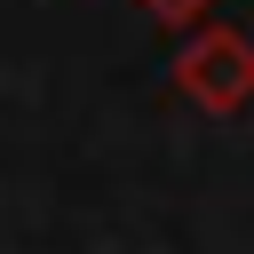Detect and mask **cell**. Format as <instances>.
<instances>
[{
    "mask_svg": "<svg viewBox=\"0 0 254 254\" xmlns=\"http://www.w3.org/2000/svg\"><path fill=\"white\" fill-rule=\"evenodd\" d=\"M175 87L214 119L246 111L254 103V40L230 24H190V40L175 48Z\"/></svg>",
    "mask_w": 254,
    "mask_h": 254,
    "instance_id": "1",
    "label": "cell"
},
{
    "mask_svg": "<svg viewBox=\"0 0 254 254\" xmlns=\"http://www.w3.org/2000/svg\"><path fill=\"white\" fill-rule=\"evenodd\" d=\"M135 8H143V16H151V24H183V32H190V24H206V16H214V0H135Z\"/></svg>",
    "mask_w": 254,
    "mask_h": 254,
    "instance_id": "2",
    "label": "cell"
}]
</instances>
